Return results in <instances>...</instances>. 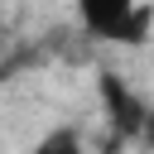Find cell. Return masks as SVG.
Returning <instances> with one entry per match:
<instances>
[{
    "label": "cell",
    "mask_w": 154,
    "mask_h": 154,
    "mask_svg": "<svg viewBox=\"0 0 154 154\" xmlns=\"http://www.w3.org/2000/svg\"><path fill=\"white\" fill-rule=\"evenodd\" d=\"M96 96H101V111H106V120L111 125H120V135H144V120H149V106L111 72V67H101L96 72Z\"/></svg>",
    "instance_id": "cell-2"
},
{
    "label": "cell",
    "mask_w": 154,
    "mask_h": 154,
    "mask_svg": "<svg viewBox=\"0 0 154 154\" xmlns=\"http://www.w3.org/2000/svg\"><path fill=\"white\" fill-rule=\"evenodd\" d=\"M140 140H149V144H154V111H149V120H144V135H140Z\"/></svg>",
    "instance_id": "cell-3"
},
{
    "label": "cell",
    "mask_w": 154,
    "mask_h": 154,
    "mask_svg": "<svg viewBox=\"0 0 154 154\" xmlns=\"http://www.w3.org/2000/svg\"><path fill=\"white\" fill-rule=\"evenodd\" d=\"M77 29L96 43L140 48L154 29V5L149 0H77Z\"/></svg>",
    "instance_id": "cell-1"
}]
</instances>
